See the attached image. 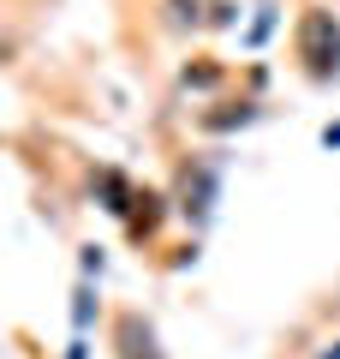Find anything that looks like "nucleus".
Instances as JSON below:
<instances>
[{
    "instance_id": "obj_1",
    "label": "nucleus",
    "mask_w": 340,
    "mask_h": 359,
    "mask_svg": "<svg viewBox=\"0 0 340 359\" xmlns=\"http://www.w3.org/2000/svg\"><path fill=\"white\" fill-rule=\"evenodd\" d=\"M292 54H299L311 84H334L340 78V13L328 6H304L292 25Z\"/></svg>"
},
{
    "instance_id": "obj_2",
    "label": "nucleus",
    "mask_w": 340,
    "mask_h": 359,
    "mask_svg": "<svg viewBox=\"0 0 340 359\" xmlns=\"http://www.w3.org/2000/svg\"><path fill=\"white\" fill-rule=\"evenodd\" d=\"M113 353L120 359H167L162 341H155V323L143 311H120L113 318Z\"/></svg>"
},
{
    "instance_id": "obj_3",
    "label": "nucleus",
    "mask_w": 340,
    "mask_h": 359,
    "mask_svg": "<svg viewBox=\"0 0 340 359\" xmlns=\"http://www.w3.org/2000/svg\"><path fill=\"white\" fill-rule=\"evenodd\" d=\"M209 204H215V162H203V156H197V162H185V168H179V216H191V222H203V216H209Z\"/></svg>"
},
{
    "instance_id": "obj_4",
    "label": "nucleus",
    "mask_w": 340,
    "mask_h": 359,
    "mask_svg": "<svg viewBox=\"0 0 340 359\" xmlns=\"http://www.w3.org/2000/svg\"><path fill=\"white\" fill-rule=\"evenodd\" d=\"M90 186H96L101 210H108V216H120V222L132 216V204H138V192H143V186H132L120 168H96V180H90Z\"/></svg>"
},
{
    "instance_id": "obj_5",
    "label": "nucleus",
    "mask_w": 340,
    "mask_h": 359,
    "mask_svg": "<svg viewBox=\"0 0 340 359\" xmlns=\"http://www.w3.org/2000/svg\"><path fill=\"white\" fill-rule=\"evenodd\" d=\"M167 210H173V204H167L162 192H150V186H143L138 204H132V216H126V233H132V240H155V233H162V222H167Z\"/></svg>"
},
{
    "instance_id": "obj_6",
    "label": "nucleus",
    "mask_w": 340,
    "mask_h": 359,
    "mask_svg": "<svg viewBox=\"0 0 340 359\" xmlns=\"http://www.w3.org/2000/svg\"><path fill=\"white\" fill-rule=\"evenodd\" d=\"M167 13H179L185 25H203V30H227L233 25V0H167Z\"/></svg>"
},
{
    "instance_id": "obj_7",
    "label": "nucleus",
    "mask_w": 340,
    "mask_h": 359,
    "mask_svg": "<svg viewBox=\"0 0 340 359\" xmlns=\"http://www.w3.org/2000/svg\"><path fill=\"white\" fill-rule=\"evenodd\" d=\"M257 120V102H221L215 114H197L203 132H233V126H251Z\"/></svg>"
},
{
    "instance_id": "obj_8",
    "label": "nucleus",
    "mask_w": 340,
    "mask_h": 359,
    "mask_svg": "<svg viewBox=\"0 0 340 359\" xmlns=\"http://www.w3.org/2000/svg\"><path fill=\"white\" fill-rule=\"evenodd\" d=\"M197 84V90H209V84H221V66L215 60H197V66H185V90Z\"/></svg>"
},
{
    "instance_id": "obj_9",
    "label": "nucleus",
    "mask_w": 340,
    "mask_h": 359,
    "mask_svg": "<svg viewBox=\"0 0 340 359\" xmlns=\"http://www.w3.org/2000/svg\"><path fill=\"white\" fill-rule=\"evenodd\" d=\"M323 144H340V120H334V126H323Z\"/></svg>"
},
{
    "instance_id": "obj_10",
    "label": "nucleus",
    "mask_w": 340,
    "mask_h": 359,
    "mask_svg": "<svg viewBox=\"0 0 340 359\" xmlns=\"http://www.w3.org/2000/svg\"><path fill=\"white\" fill-rule=\"evenodd\" d=\"M323 359H340V341H334V347H328V353H323Z\"/></svg>"
}]
</instances>
